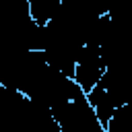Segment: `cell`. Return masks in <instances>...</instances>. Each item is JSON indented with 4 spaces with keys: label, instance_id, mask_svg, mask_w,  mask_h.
Here are the masks:
<instances>
[{
    "label": "cell",
    "instance_id": "obj_1",
    "mask_svg": "<svg viewBox=\"0 0 132 132\" xmlns=\"http://www.w3.org/2000/svg\"><path fill=\"white\" fill-rule=\"evenodd\" d=\"M105 70H107V64H105V58H103V52L99 45H91L87 43L78 56V62H76V70H74V80L76 85L89 93L93 91L105 76Z\"/></svg>",
    "mask_w": 132,
    "mask_h": 132
},
{
    "label": "cell",
    "instance_id": "obj_2",
    "mask_svg": "<svg viewBox=\"0 0 132 132\" xmlns=\"http://www.w3.org/2000/svg\"><path fill=\"white\" fill-rule=\"evenodd\" d=\"M87 97H89L91 107L95 109V116L99 118V122H101L103 128H105V126L109 124V120L116 116V111H118L120 107L116 105V101L111 99V95L107 93V89L101 87V85H97L93 91H89Z\"/></svg>",
    "mask_w": 132,
    "mask_h": 132
}]
</instances>
